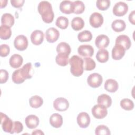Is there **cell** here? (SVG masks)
I'll return each mask as SVG.
<instances>
[{
	"label": "cell",
	"instance_id": "cell-1",
	"mask_svg": "<svg viewBox=\"0 0 135 135\" xmlns=\"http://www.w3.org/2000/svg\"><path fill=\"white\" fill-rule=\"evenodd\" d=\"M37 10L42 16L43 21L46 23L52 22L54 14L51 3L48 1H41L38 5Z\"/></svg>",
	"mask_w": 135,
	"mask_h": 135
},
{
	"label": "cell",
	"instance_id": "cell-2",
	"mask_svg": "<svg viewBox=\"0 0 135 135\" xmlns=\"http://www.w3.org/2000/svg\"><path fill=\"white\" fill-rule=\"evenodd\" d=\"M69 62L71 65L70 71L72 75L78 77L83 74L84 68L83 60L82 58L74 55L69 59Z\"/></svg>",
	"mask_w": 135,
	"mask_h": 135
},
{
	"label": "cell",
	"instance_id": "cell-3",
	"mask_svg": "<svg viewBox=\"0 0 135 135\" xmlns=\"http://www.w3.org/2000/svg\"><path fill=\"white\" fill-rule=\"evenodd\" d=\"M1 124L4 131L13 134L14 122L5 114L1 112Z\"/></svg>",
	"mask_w": 135,
	"mask_h": 135
},
{
	"label": "cell",
	"instance_id": "cell-4",
	"mask_svg": "<svg viewBox=\"0 0 135 135\" xmlns=\"http://www.w3.org/2000/svg\"><path fill=\"white\" fill-rule=\"evenodd\" d=\"M103 78L101 75L97 73L90 74L87 78V83L89 86L93 88L99 87L102 83Z\"/></svg>",
	"mask_w": 135,
	"mask_h": 135
},
{
	"label": "cell",
	"instance_id": "cell-5",
	"mask_svg": "<svg viewBox=\"0 0 135 135\" xmlns=\"http://www.w3.org/2000/svg\"><path fill=\"white\" fill-rule=\"evenodd\" d=\"M92 114L97 119H103L108 114L107 108L100 104H95L92 108Z\"/></svg>",
	"mask_w": 135,
	"mask_h": 135
},
{
	"label": "cell",
	"instance_id": "cell-6",
	"mask_svg": "<svg viewBox=\"0 0 135 135\" xmlns=\"http://www.w3.org/2000/svg\"><path fill=\"white\" fill-rule=\"evenodd\" d=\"M14 45L15 49L18 51L25 50L28 46V40L27 37L23 35H18L14 40Z\"/></svg>",
	"mask_w": 135,
	"mask_h": 135
},
{
	"label": "cell",
	"instance_id": "cell-7",
	"mask_svg": "<svg viewBox=\"0 0 135 135\" xmlns=\"http://www.w3.org/2000/svg\"><path fill=\"white\" fill-rule=\"evenodd\" d=\"M128 11V5L123 2L117 3L113 7V13L117 16H122L124 15Z\"/></svg>",
	"mask_w": 135,
	"mask_h": 135
},
{
	"label": "cell",
	"instance_id": "cell-8",
	"mask_svg": "<svg viewBox=\"0 0 135 135\" xmlns=\"http://www.w3.org/2000/svg\"><path fill=\"white\" fill-rule=\"evenodd\" d=\"M90 24L94 28H98L101 26L103 23L102 15L98 12L93 13L90 16Z\"/></svg>",
	"mask_w": 135,
	"mask_h": 135
},
{
	"label": "cell",
	"instance_id": "cell-9",
	"mask_svg": "<svg viewBox=\"0 0 135 135\" xmlns=\"http://www.w3.org/2000/svg\"><path fill=\"white\" fill-rule=\"evenodd\" d=\"M53 107L58 111H64L69 108V103L64 98H57L53 102Z\"/></svg>",
	"mask_w": 135,
	"mask_h": 135
},
{
	"label": "cell",
	"instance_id": "cell-10",
	"mask_svg": "<svg viewBox=\"0 0 135 135\" xmlns=\"http://www.w3.org/2000/svg\"><path fill=\"white\" fill-rule=\"evenodd\" d=\"M78 125L82 128H87L90 123V118L86 112H82L80 113L76 119Z\"/></svg>",
	"mask_w": 135,
	"mask_h": 135
},
{
	"label": "cell",
	"instance_id": "cell-11",
	"mask_svg": "<svg viewBox=\"0 0 135 135\" xmlns=\"http://www.w3.org/2000/svg\"><path fill=\"white\" fill-rule=\"evenodd\" d=\"M59 36V31L54 27H50L45 32L46 39L49 43H54L56 41Z\"/></svg>",
	"mask_w": 135,
	"mask_h": 135
},
{
	"label": "cell",
	"instance_id": "cell-12",
	"mask_svg": "<svg viewBox=\"0 0 135 135\" xmlns=\"http://www.w3.org/2000/svg\"><path fill=\"white\" fill-rule=\"evenodd\" d=\"M126 50L120 44H115L112 50V57L115 60H121L124 55Z\"/></svg>",
	"mask_w": 135,
	"mask_h": 135
},
{
	"label": "cell",
	"instance_id": "cell-13",
	"mask_svg": "<svg viewBox=\"0 0 135 135\" xmlns=\"http://www.w3.org/2000/svg\"><path fill=\"white\" fill-rule=\"evenodd\" d=\"M78 52L82 56L90 57L94 54V49L90 45H81L78 47Z\"/></svg>",
	"mask_w": 135,
	"mask_h": 135
},
{
	"label": "cell",
	"instance_id": "cell-14",
	"mask_svg": "<svg viewBox=\"0 0 135 135\" xmlns=\"http://www.w3.org/2000/svg\"><path fill=\"white\" fill-rule=\"evenodd\" d=\"M110 43L109 37L104 34L98 35L95 40V44L96 46L99 49H104L108 47Z\"/></svg>",
	"mask_w": 135,
	"mask_h": 135
},
{
	"label": "cell",
	"instance_id": "cell-15",
	"mask_svg": "<svg viewBox=\"0 0 135 135\" xmlns=\"http://www.w3.org/2000/svg\"><path fill=\"white\" fill-rule=\"evenodd\" d=\"M44 34L41 30H35L31 35V40L32 43L35 45H38L42 43L44 40Z\"/></svg>",
	"mask_w": 135,
	"mask_h": 135
},
{
	"label": "cell",
	"instance_id": "cell-16",
	"mask_svg": "<svg viewBox=\"0 0 135 135\" xmlns=\"http://www.w3.org/2000/svg\"><path fill=\"white\" fill-rule=\"evenodd\" d=\"M73 2L70 1H63L60 4V11L64 14H69L73 13Z\"/></svg>",
	"mask_w": 135,
	"mask_h": 135
},
{
	"label": "cell",
	"instance_id": "cell-17",
	"mask_svg": "<svg viewBox=\"0 0 135 135\" xmlns=\"http://www.w3.org/2000/svg\"><path fill=\"white\" fill-rule=\"evenodd\" d=\"M115 44L122 45L124 49L128 50L131 45V42L130 38L126 35H120L118 36L115 40Z\"/></svg>",
	"mask_w": 135,
	"mask_h": 135
},
{
	"label": "cell",
	"instance_id": "cell-18",
	"mask_svg": "<svg viewBox=\"0 0 135 135\" xmlns=\"http://www.w3.org/2000/svg\"><path fill=\"white\" fill-rule=\"evenodd\" d=\"M25 122L28 128L31 129H34L38 126L39 124V119L36 115L31 114L26 117Z\"/></svg>",
	"mask_w": 135,
	"mask_h": 135
},
{
	"label": "cell",
	"instance_id": "cell-19",
	"mask_svg": "<svg viewBox=\"0 0 135 135\" xmlns=\"http://www.w3.org/2000/svg\"><path fill=\"white\" fill-rule=\"evenodd\" d=\"M23 62V59L21 55L18 54H14L11 56L9 63L11 67L14 69H17L21 66Z\"/></svg>",
	"mask_w": 135,
	"mask_h": 135
},
{
	"label": "cell",
	"instance_id": "cell-20",
	"mask_svg": "<svg viewBox=\"0 0 135 135\" xmlns=\"http://www.w3.org/2000/svg\"><path fill=\"white\" fill-rule=\"evenodd\" d=\"M50 123L54 128H59L63 124V118L59 113H53L50 118Z\"/></svg>",
	"mask_w": 135,
	"mask_h": 135
},
{
	"label": "cell",
	"instance_id": "cell-21",
	"mask_svg": "<svg viewBox=\"0 0 135 135\" xmlns=\"http://www.w3.org/2000/svg\"><path fill=\"white\" fill-rule=\"evenodd\" d=\"M21 74L23 78L26 80L31 79L32 77V66L31 63H27L20 69Z\"/></svg>",
	"mask_w": 135,
	"mask_h": 135
},
{
	"label": "cell",
	"instance_id": "cell-22",
	"mask_svg": "<svg viewBox=\"0 0 135 135\" xmlns=\"http://www.w3.org/2000/svg\"><path fill=\"white\" fill-rule=\"evenodd\" d=\"M118 83L115 80L110 79L106 80L104 83V89L108 92H114L118 89Z\"/></svg>",
	"mask_w": 135,
	"mask_h": 135
},
{
	"label": "cell",
	"instance_id": "cell-23",
	"mask_svg": "<svg viewBox=\"0 0 135 135\" xmlns=\"http://www.w3.org/2000/svg\"><path fill=\"white\" fill-rule=\"evenodd\" d=\"M14 17L9 13H4L1 17L2 25H6L9 27L13 26L14 24Z\"/></svg>",
	"mask_w": 135,
	"mask_h": 135
},
{
	"label": "cell",
	"instance_id": "cell-24",
	"mask_svg": "<svg viewBox=\"0 0 135 135\" xmlns=\"http://www.w3.org/2000/svg\"><path fill=\"white\" fill-rule=\"evenodd\" d=\"M98 104L104 105L107 108H109L112 104V99L111 97L106 94H102L100 95L97 99Z\"/></svg>",
	"mask_w": 135,
	"mask_h": 135
},
{
	"label": "cell",
	"instance_id": "cell-25",
	"mask_svg": "<svg viewBox=\"0 0 135 135\" xmlns=\"http://www.w3.org/2000/svg\"><path fill=\"white\" fill-rule=\"evenodd\" d=\"M111 27L115 32H120L125 30L126 27V24L123 20H115L112 22Z\"/></svg>",
	"mask_w": 135,
	"mask_h": 135
},
{
	"label": "cell",
	"instance_id": "cell-26",
	"mask_svg": "<svg viewBox=\"0 0 135 135\" xmlns=\"http://www.w3.org/2000/svg\"><path fill=\"white\" fill-rule=\"evenodd\" d=\"M84 26V22L80 17H75L71 21V27L75 31L82 30Z\"/></svg>",
	"mask_w": 135,
	"mask_h": 135
},
{
	"label": "cell",
	"instance_id": "cell-27",
	"mask_svg": "<svg viewBox=\"0 0 135 135\" xmlns=\"http://www.w3.org/2000/svg\"><path fill=\"white\" fill-rule=\"evenodd\" d=\"M12 35V31L11 27L2 25L0 27V37L2 40H8L10 38Z\"/></svg>",
	"mask_w": 135,
	"mask_h": 135
},
{
	"label": "cell",
	"instance_id": "cell-28",
	"mask_svg": "<svg viewBox=\"0 0 135 135\" xmlns=\"http://www.w3.org/2000/svg\"><path fill=\"white\" fill-rule=\"evenodd\" d=\"M71 47L69 44L65 42H61L59 43L56 47V52L57 53L64 54L69 55L71 53Z\"/></svg>",
	"mask_w": 135,
	"mask_h": 135
},
{
	"label": "cell",
	"instance_id": "cell-29",
	"mask_svg": "<svg viewBox=\"0 0 135 135\" xmlns=\"http://www.w3.org/2000/svg\"><path fill=\"white\" fill-rule=\"evenodd\" d=\"M96 58L98 62L100 63H105L109 59V52L105 49H100L97 54Z\"/></svg>",
	"mask_w": 135,
	"mask_h": 135
},
{
	"label": "cell",
	"instance_id": "cell-30",
	"mask_svg": "<svg viewBox=\"0 0 135 135\" xmlns=\"http://www.w3.org/2000/svg\"><path fill=\"white\" fill-rule=\"evenodd\" d=\"M69 55L58 53L55 57L56 63L62 66H65L69 63Z\"/></svg>",
	"mask_w": 135,
	"mask_h": 135
},
{
	"label": "cell",
	"instance_id": "cell-31",
	"mask_svg": "<svg viewBox=\"0 0 135 135\" xmlns=\"http://www.w3.org/2000/svg\"><path fill=\"white\" fill-rule=\"evenodd\" d=\"M29 103L32 108H38L42 105L43 103V100L40 96L34 95L29 99Z\"/></svg>",
	"mask_w": 135,
	"mask_h": 135
},
{
	"label": "cell",
	"instance_id": "cell-32",
	"mask_svg": "<svg viewBox=\"0 0 135 135\" xmlns=\"http://www.w3.org/2000/svg\"><path fill=\"white\" fill-rule=\"evenodd\" d=\"M78 40L81 42H89L92 38V35L90 31L85 30L79 33L78 35Z\"/></svg>",
	"mask_w": 135,
	"mask_h": 135
},
{
	"label": "cell",
	"instance_id": "cell-33",
	"mask_svg": "<svg viewBox=\"0 0 135 135\" xmlns=\"http://www.w3.org/2000/svg\"><path fill=\"white\" fill-rule=\"evenodd\" d=\"M83 60V68L86 71H91L95 68V61L89 57H85Z\"/></svg>",
	"mask_w": 135,
	"mask_h": 135
},
{
	"label": "cell",
	"instance_id": "cell-34",
	"mask_svg": "<svg viewBox=\"0 0 135 135\" xmlns=\"http://www.w3.org/2000/svg\"><path fill=\"white\" fill-rule=\"evenodd\" d=\"M55 25L61 29H65L69 25V20L65 16H59L56 20Z\"/></svg>",
	"mask_w": 135,
	"mask_h": 135
},
{
	"label": "cell",
	"instance_id": "cell-35",
	"mask_svg": "<svg viewBox=\"0 0 135 135\" xmlns=\"http://www.w3.org/2000/svg\"><path fill=\"white\" fill-rule=\"evenodd\" d=\"M121 107L125 110H132L134 108L133 102L129 99L124 98L120 101Z\"/></svg>",
	"mask_w": 135,
	"mask_h": 135
},
{
	"label": "cell",
	"instance_id": "cell-36",
	"mask_svg": "<svg viewBox=\"0 0 135 135\" xmlns=\"http://www.w3.org/2000/svg\"><path fill=\"white\" fill-rule=\"evenodd\" d=\"M12 79L14 83L16 84H21L24 82L25 80L21 74L20 69L15 70L12 75Z\"/></svg>",
	"mask_w": 135,
	"mask_h": 135
},
{
	"label": "cell",
	"instance_id": "cell-37",
	"mask_svg": "<svg viewBox=\"0 0 135 135\" xmlns=\"http://www.w3.org/2000/svg\"><path fill=\"white\" fill-rule=\"evenodd\" d=\"M74 10L73 13L79 14L82 13L85 9V6L83 2L81 1H76L73 2Z\"/></svg>",
	"mask_w": 135,
	"mask_h": 135
},
{
	"label": "cell",
	"instance_id": "cell-38",
	"mask_svg": "<svg viewBox=\"0 0 135 135\" xmlns=\"http://www.w3.org/2000/svg\"><path fill=\"white\" fill-rule=\"evenodd\" d=\"M95 133L97 135H110L111 132L108 127L106 126L99 125L96 128L95 130Z\"/></svg>",
	"mask_w": 135,
	"mask_h": 135
},
{
	"label": "cell",
	"instance_id": "cell-39",
	"mask_svg": "<svg viewBox=\"0 0 135 135\" xmlns=\"http://www.w3.org/2000/svg\"><path fill=\"white\" fill-rule=\"evenodd\" d=\"M110 3L109 0H98L96 2V5L99 9L105 11L109 7Z\"/></svg>",
	"mask_w": 135,
	"mask_h": 135
},
{
	"label": "cell",
	"instance_id": "cell-40",
	"mask_svg": "<svg viewBox=\"0 0 135 135\" xmlns=\"http://www.w3.org/2000/svg\"><path fill=\"white\" fill-rule=\"evenodd\" d=\"M10 52V49L7 44H2L0 46V55L2 57L7 56Z\"/></svg>",
	"mask_w": 135,
	"mask_h": 135
},
{
	"label": "cell",
	"instance_id": "cell-41",
	"mask_svg": "<svg viewBox=\"0 0 135 135\" xmlns=\"http://www.w3.org/2000/svg\"><path fill=\"white\" fill-rule=\"evenodd\" d=\"M23 130V126L21 122L18 121H16L14 122L13 132L19 133L22 132Z\"/></svg>",
	"mask_w": 135,
	"mask_h": 135
},
{
	"label": "cell",
	"instance_id": "cell-42",
	"mask_svg": "<svg viewBox=\"0 0 135 135\" xmlns=\"http://www.w3.org/2000/svg\"><path fill=\"white\" fill-rule=\"evenodd\" d=\"M8 79V73L4 69L0 70V83L1 84L6 83Z\"/></svg>",
	"mask_w": 135,
	"mask_h": 135
},
{
	"label": "cell",
	"instance_id": "cell-43",
	"mask_svg": "<svg viewBox=\"0 0 135 135\" xmlns=\"http://www.w3.org/2000/svg\"><path fill=\"white\" fill-rule=\"evenodd\" d=\"M25 2L24 0H11V3L12 5L15 8H20L23 6Z\"/></svg>",
	"mask_w": 135,
	"mask_h": 135
},
{
	"label": "cell",
	"instance_id": "cell-44",
	"mask_svg": "<svg viewBox=\"0 0 135 135\" xmlns=\"http://www.w3.org/2000/svg\"><path fill=\"white\" fill-rule=\"evenodd\" d=\"M134 16H135V11H132L129 15V22L132 24L133 25H134L135 24V20H134Z\"/></svg>",
	"mask_w": 135,
	"mask_h": 135
},
{
	"label": "cell",
	"instance_id": "cell-45",
	"mask_svg": "<svg viewBox=\"0 0 135 135\" xmlns=\"http://www.w3.org/2000/svg\"><path fill=\"white\" fill-rule=\"evenodd\" d=\"M44 133L41 130H35L32 132V134H44Z\"/></svg>",
	"mask_w": 135,
	"mask_h": 135
},
{
	"label": "cell",
	"instance_id": "cell-46",
	"mask_svg": "<svg viewBox=\"0 0 135 135\" xmlns=\"http://www.w3.org/2000/svg\"><path fill=\"white\" fill-rule=\"evenodd\" d=\"M1 8H2L3 7H5L7 3V1H1Z\"/></svg>",
	"mask_w": 135,
	"mask_h": 135
}]
</instances>
